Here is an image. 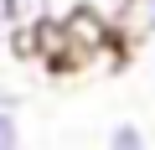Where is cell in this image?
Returning <instances> with one entry per match:
<instances>
[{"mask_svg": "<svg viewBox=\"0 0 155 150\" xmlns=\"http://www.w3.org/2000/svg\"><path fill=\"white\" fill-rule=\"evenodd\" d=\"M16 31H11V0H0V42H11Z\"/></svg>", "mask_w": 155, "mask_h": 150, "instance_id": "277c9868", "label": "cell"}, {"mask_svg": "<svg viewBox=\"0 0 155 150\" xmlns=\"http://www.w3.org/2000/svg\"><path fill=\"white\" fill-rule=\"evenodd\" d=\"M0 145H21V124H16V98L0 93Z\"/></svg>", "mask_w": 155, "mask_h": 150, "instance_id": "3957f363", "label": "cell"}, {"mask_svg": "<svg viewBox=\"0 0 155 150\" xmlns=\"http://www.w3.org/2000/svg\"><path fill=\"white\" fill-rule=\"evenodd\" d=\"M104 150H150V135H145L134 119H119V124L104 135Z\"/></svg>", "mask_w": 155, "mask_h": 150, "instance_id": "7a4b0ae2", "label": "cell"}, {"mask_svg": "<svg viewBox=\"0 0 155 150\" xmlns=\"http://www.w3.org/2000/svg\"><path fill=\"white\" fill-rule=\"evenodd\" d=\"M0 150H21V145H0Z\"/></svg>", "mask_w": 155, "mask_h": 150, "instance_id": "5b68a950", "label": "cell"}, {"mask_svg": "<svg viewBox=\"0 0 155 150\" xmlns=\"http://www.w3.org/2000/svg\"><path fill=\"white\" fill-rule=\"evenodd\" d=\"M119 31L124 36H155V0H124V11H119Z\"/></svg>", "mask_w": 155, "mask_h": 150, "instance_id": "6da1fadb", "label": "cell"}]
</instances>
